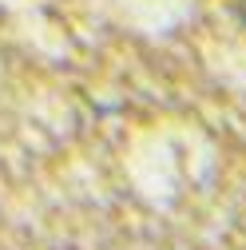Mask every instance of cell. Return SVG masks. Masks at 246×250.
Returning <instances> with one entry per match:
<instances>
[{
	"label": "cell",
	"instance_id": "1",
	"mask_svg": "<svg viewBox=\"0 0 246 250\" xmlns=\"http://www.w3.org/2000/svg\"><path fill=\"white\" fill-rule=\"evenodd\" d=\"M238 12H242V20H246V0H238Z\"/></svg>",
	"mask_w": 246,
	"mask_h": 250
}]
</instances>
